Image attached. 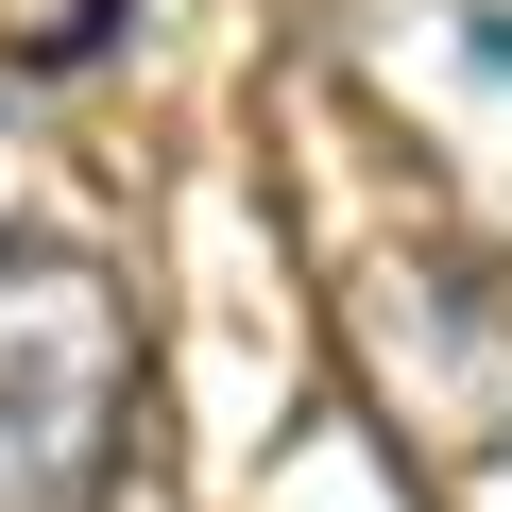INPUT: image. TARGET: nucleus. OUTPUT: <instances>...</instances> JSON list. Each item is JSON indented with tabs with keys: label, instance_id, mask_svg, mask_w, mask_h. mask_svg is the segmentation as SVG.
I'll list each match as a JSON object with an SVG mask.
<instances>
[{
	"label": "nucleus",
	"instance_id": "1",
	"mask_svg": "<svg viewBox=\"0 0 512 512\" xmlns=\"http://www.w3.org/2000/svg\"><path fill=\"white\" fill-rule=\"evenodd\" d=\"M137 444V308L103 256L18 239L0 256V512H86Z\"/></svg>",
	"mask_w": 512,
	"mask_h": 512
},
{
	"label": "nucleus",
	"instance_id": "2",
	"mask_svg": "<svg viewBox=\"0 0 512 512\" xmlns=\"http://www.w3.org/2000/svg\"><path fill=\"white\" fill-rule=\"evenodd\" d=\"M359 359L376 393L444 444V461H512V256H444L410 239L359 291Z\"/></svg>",
	"mask_w": 512,
	"mask_h": 512
},
{
	"label": "nucleus",
	"instance_id": "3",
	"mask_svg": "<svg viewBox=\"0 0 512 512\" xmlns=\"http://www.w3.org/2000/svg\"><path fill=\"white\" fill-rule=\"evenodd\" d=\"M342 69L376 86V120L512 171V0H342Z\"/></svg>",
	"mask_w": 512,
	"mask_h": 512
},
{
	"label": "nucleus",
	"instance_id": "4",
	"mask_svg": "<svg viewBox=\"0 0 512 512\" xmlns=\"http://www.w3.org/2000/svg\"><path fill=\"white\" fill-rule=\"evenodd\" d=\"M86 512H188V478H171V461H154V444H120V461H103V495H86Z\"/></svg>",
	"mask_w": 512,
	"mask_h": 512
}]
</instances>
